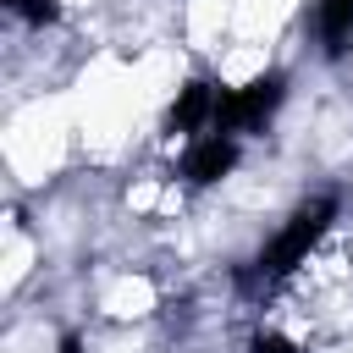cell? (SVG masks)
<instances>
[{"instance_id":"cell-3","label":"cell","mask_w":353,"mask_h":353,"mask_svg":"<svg viewBox=\"0 0 353 353\" xmlns=\"http://www.w3.org/2000/svg\"><path fill=\"white\" fill-rule=\"evenodd\" d=\"M232 165H237V138H232V132H204V138L188 149V160H182L188 182H199V188L221 182Z\"/></svg>"},{"instance_id":"cell-2","label":"cell","mask_w":353,"mask_h":353,"mask_svg":"<svg viewBox=\"0 0 353 353\" xmlns=\"http://www.w3.org/2000/svg\"><path fill=\"white\" fill-rule=\"evenodd\" d=\"M281 94H287V77L281 72H265V77H254V83H243V88H221V99H215V132H254V127H265L270 121V110L281 105Z\"/></svg>"},{"instance_id":"cell-6","label":"cell","mask_w":353,"mask_h":353,"mask_svg":"<svg viewBox=\"0 0 353 353\" xmlns=\"http://www.w3.org/2000/svg\"><path fill=\"white\" fill-rule=\"evenodd\" d=\"M22 22H33V28H44V22H55L61 17V0H6Z\"/></svg>"},{"instance_id":"cell-4","label":"cell","mask_w":353,"mask_h":353,"mask_svg":"<svg viewBox=\"0 0 353 353\" xmlns=\"http://www.w3.org/2000/svg\"><path fill=\"white\" fill-rule=\"evenodd\" d=\"M215 99H221V88H215V83H204V77H193V83L176 94V105H171L165 127H171V132H199V127H215Z\"/></svg>"},{"instance_id":"cell-8","label":"cell","mask_w":353,"mask_h":353,"mask_svg":"<svg viewBox=\"0 0 353 353\" xmlns=\"http://www.w3.org/2000/svg\"><path fill=\"white\" fill-rule=\"evenodd\" d=\"M55 353H83V336H77V331H66V336H61V347H55Z\"/></svg>"},{"instance_id":"cell-7","label":"cell","mask_w":353,"mask_h":353,"mask_svg":"<svg viewBox=\"0 0 353 353\" xmlns=\"http://www.w3.org/2000/svg\"><path fill=\"white\" fill-rule=\"evenodd\" d=\"M254 353H303L292 336H281V331H259L254 336Z\"/></svg>"},{"instance_id":"cell-5","label":"cell","mask_w":353,"mask_h":353,"mask_svg":"<svg viewBox=\"0 0 353 353\" xmlns=\"http://www.w3.org/2000/svg\"><path fill=\"white\" fill-rule=\"evenodd\" d=\"M320 39L325 55H342L353 44V0H320Z\"/></svg>"},{"instance_id":"cell-1","label":"cell","mask_w":353,"mask_h":353,"mask_svg":"<svg viewBox=\"0 0 353 353\" xmlns=\"http://www.w3.org/2000/svg\"><path fill=\"white\" fill-rule=\"evenodd\" d=\"M331 215H336V199H314V204H303V210H298V215L270 237V248L254 259V276H265V281H270V276H287L292 265H303V259H309V248L320 243V232L331 226Z\"/></svg>"}]
</instances>
